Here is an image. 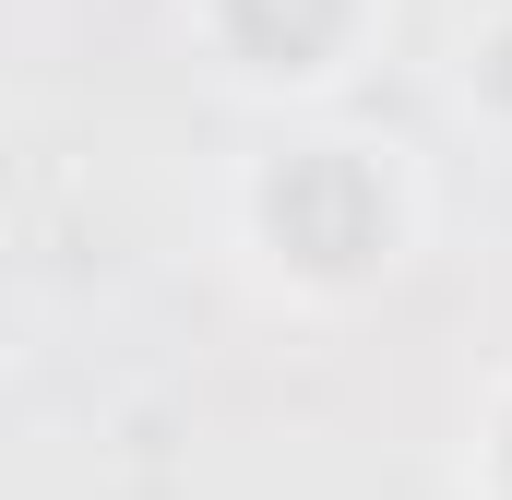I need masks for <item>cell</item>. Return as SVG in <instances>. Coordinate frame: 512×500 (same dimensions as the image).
Instances as JSON below:
<instances>
[{
    "instance_id": "cell-1",
    "label": "cell",
    "mask_w": 512,
    "mask_h": 500,
    "mask_svg": "<svg viewBox=\"0 0 512 500\" xmlns=\"http://www.w3.org/2000/svg\"><path fill=\"white\" fill-rule=\"evenodd\" d=\"M274 239L298 250V262H358V250H382V191H370V167H358V155L286 167V179H274Z\"/></svg>"
},
{
    "instance_id": "cell-2",
    "label": "cell",
    "mask_w": 512,
    "mask_h": 500,
    "mask_svg": "<svg viewBox=\"0 0 512 500\" xmlns=\"http://www.w3.org/2000/svg\"><path fill=\"white\" fill-rule=\"evenodd\" d=\"M227 12H239V36H251L262 60H310L346 24V0H227Z\"/></svg>"
}]
</instances>
